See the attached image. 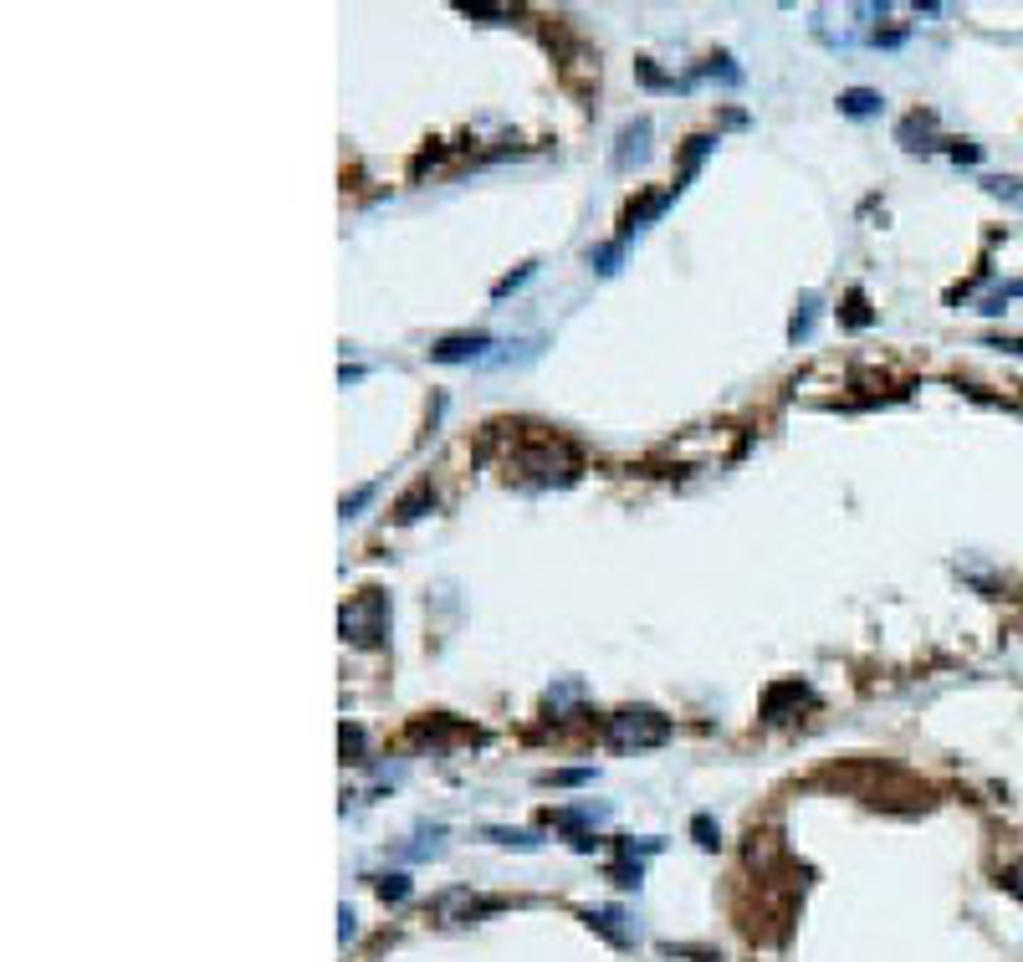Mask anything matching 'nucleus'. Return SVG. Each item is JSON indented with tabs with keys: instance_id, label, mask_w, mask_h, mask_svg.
<instances>
[{
	"instance_id": "f257e3e1",
	"label": "nucleus",
	"mask_w": 1023,
	"mask_h": 962,
	"mask_svg": "<svg viewBox=\"0 0 1023 962\" xmlns=\"http://www.w3.org/2000/svg\"><path fill=\"white\" fill-rule=\"evenodd\" d=\"M604 737H609V748H619V753L660 748V742H671V717H660L655 707H625V712L609 717Z\"/></svg>"
},
{
	"instance_id": "f03ea898",
	"label": "nucleus",
	"mask_w": 1023,
	"mask_h": 962,
	"mask_svg": "<svg viewBox=\"0 0 1023 962\" xmlns=\"http://www.w3.org/2000/svg\"><path fill=\"white\" fill-rule=\"evenodd\" d=\"M338 625H343V640H353V645H379V640H384V625H389L384 594H379V589H364L359 599H348L343 615H338Z\"/></svg>"
},
{
	"instance_id": "7ed1b4c3",
	"label": "nucleus",
	"mask_w": 1023,
	"mask_h": 962,
	"mask_svg": "<svg viewBox=\"0 0 1023 962\" xmlns=\"http://www.w3.org/2000/svg\"><path fill=\"white\" fill-rule=\"evenodd\" d=\"M481 348H492V338H486V333H456V338H440V343L430 348V359H435V364H461V359H476Z\"/></svg>"
},
{
	"instance_id": "20e7f679",
	"label": "nucleus",
	"mask_w": 1023,
	"mask_h": 962,
	"mask_svg": "<svg viewBox=\"0 0 1023 962\" xmlns=\"http://www.w3.org/2000/svg\"><path fill=\"white\" fill-rule=\"evenodd\" d=\"M435 911H440V922H446V927H461V922H471L476 911H492V901H476L471 891H451V896H440Z\"/></svg>"
},
{
	"instance_id": "39448f33",
	"label": "nucleus",
	"mask_w": 1023,
	"mask_h": 962,
	"mask_svg": "<svg viewBox=\"0 0 1023 962\" xmlns=\"http://www.w3.org/2000/svg\"><path fill=\"white\" fill-rule=\"evenodd\" d=\"M584 922H589L594 932H604L609 942H619V947H630V942H635L630 927H619V922H625V911H614V906H604V911H584Z\"/></svg>"
},
{
	"instance_id": "423d86ee",
	"label": "nucleus",
	"mask_w": 1023,
	"mask_h": 962,
	"mask_svg": "<svg viewBox=\"0 0 1023 962\" xmlns=\"http://www.w3.org/2000/svg\"><path fill=\"white\" fill-rule=\"evenodd\" d=\"M645 139H650V123L640 118V123H630L625 134H619V149H614V164L625 169L630 159H645Z\"/></svg>"
},
{
	"instance_id": "0eeeda50",
	"label": "nucleus",
	"mask_w": 1023,
	"mask_h": 962,
	"mask_svg": "<svg viewBox=\"0 0 1023 962\" xmlns=\"http://www.w3.org/2000/svg\"><path fill=\"white\" fill-rule=\"evenodd\" d=\"M430 502H435V492H430V487H425V481H420V487H415L410 497H399V507H394V517H399V522H415V517H420L425 507H430Z\"/></svg>"
},
{
	"instance_id": "6e6552de",
	"label": "nucleus",
	"mask_w": 1023,
	"mask_h": 962,
	"mask_svg": "<svg viewBox=\"0 0 1023 962\" xmlns=\"http://www.w3.org/2000/svg\"><path fill=\"white\" fill-rule=\"evenodd\" d=\"M839 108L850 113V118H865V113H875V108H880V98L870 93V87H850V93L839 98Z\"/></svg>"
},
{
	"instance_id": "1a4fd4ad",
	"label": "nucleus",
	"mask_w": 1023,
	"mask_h": 962,
	"mask_svg": "<svg viewBox=\"0 0 1023 962\" xmlns=\"http://www.w3.org/2000/svg\"><path fill=\"white\" fill-rule=\"evenodd\" d=\"M379 896H384V901H405V896H410V881H405V876H384V881H379Z\"/></svg>"
},
{
	"instance_id": "9d476101",
	"label": "nucleus",
	"mask_w": 1023,
	"mask_h": 962,
	"mask_svg": "<svg viewBox=\"0 0 1023 962\" xmlns=\"http://www.w3.org/2000/svg\"><path fill=\"white\" fill-rule=\"evenodd\" d=\"M993 195L1008 205H1023V180H993Z\"/></svg>"
},
{
	"instance_id": "9b49d317",
	"label": "nucleus",
	"mask_w": 1023,
	"mask_h": 962,
	"mask_svg": "<svg viewBox=\"0 0 1023 962\" xmlns=\"http://www.w3.org/2000/svg\"><path fill=\"white\" fill-rule=\"evenodd\" d=\"M486 835H492V840H502V845H522V850H532V845H538L532 835H522V829H486Z\"/></svg>"
},
{
	"instance_id": "f8f14e48",
	"label": "nucleus",
	"mask_w": 1023,
	"mask_h": 962,
	"mask_svg": "<svg viewBox=\"0 0 1023 962\" xmlns=\"http://www.w3.org/2000/svg\"><path fill=\"white\" fill-rule=\"evenodd\" d=\"M1003 886H1008V891H1013V896H1018V901H1023V860H1018V865H1008V870H1003Z\"/></svg>"
},
{
	"instance_id": "ddd939ff",
	"label": "nucleus",
	"mask_w": 1023,
	"mask_h": 962,
	"mask_svg": "<svg viewBox=\"0 0 1023 962\" xmlns=\"http://www.w3.org/2000/svg\"><path fill=\"white\" fill-rule=\"evenodd\" d=\"M696 840H701L706 850H711V845H717V824H711L706 814H696Z\"/></svg>"
},
{
	"instance_id": "4468645a",
	"label": "nucleus",
	"mask_w": 1023,
	"mask_h": 962,
	"mask_svg": "<svg viewBox=\"0 0 1023 962\" xmlns=\"http://www.w3.org/2000/svg\"><path fill=\"white\" fill-rule=\"evenodd\" d=\"M369 497H374V487H359L353 497H343V517H353V512H359V507H364Z\"/></svg>"
},
{
	"instance_id": "2eb2a0df",
	"label": "nucleus",
	"mask_w": 1023,
	"mask_h": 962,
	"mask_svg": "<svg viewBox=\"0 0 1023 962\" xmlns=\"http://www.w3.org/2000/svg\"><path fill=\"white\" fill-rule=\"evenodd\" d=\"M850 323H870V313H865V297H860V292H850Z\"/></svg>"
}]
</instances>
